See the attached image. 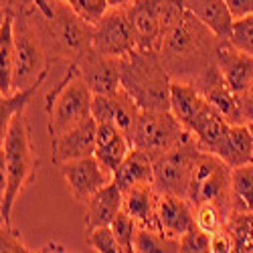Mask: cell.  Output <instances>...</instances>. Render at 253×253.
<instances>
[{
	"mask_svg": "<svg viewBox=\"0 0 253 253\" xmlns=\"http://www.w3.org/2000/svg\"><path fill=\"white\" fill-rule=\"evenodd\" d=\"M14 14L8 6H2V25H0V93H12L14 79Z\"/></svg>",
	"mask_w": 253,
	"mask_h": 253,
	"instance_id": "cell-24",
	"label": "cell"
},
{
	"mask_svg": "<svg viewBox=\"0 0 253 253\" xmlns=\"http://www.w3.org/2000/svg\"><path fill=\"white\" fill-rule=\"evenodd\" d=\"M41 85H43V81H37L25 89H14L12 93L0 97V136L6 134L14 116L25 114V110L29 108V103L33 101V97Z\"/></svg>",
	"mask_w": 253,
	"mask_h": 253,
	"instance_id": "cell-27",
	"label": "cell"
},
{
	"mask_svg": "<svg viewBox=\"0 0 253 253\" xmlns=\"http://www.w3.org/2000/svg\"><path fill=\"white\" fill-rule=\"evenodd\" d=\"M197 89L201 91V95L213 105V108L229 122V124H245L239 112V99L237 93L229 87V83L225 81L223 73L219 71L217 65H213L211 69H207L201 77H197L195 81Z\"/></svg>",
	"mask_w": 253,
	"mask_h": 253,
	"instance_id": "cell-14",
	"label": "cell"
},
{
	"mask_svg": "<svg viewBox=\"0 0 253 253\" xmlns=\"http://www.w3.org/2000/svg\"><path fill=\"white\" fill-rule=\"evenodd\" d=\"M122 87L142 110L170 112L172 77L154 49H134L122 57Z\"/></svg>",
	"mask_w": 253,
	"mask_h": 253,
	"instance_id": "cell-4",
	"label": "cell"
},
{
	"mask_svg": "<svg viewBox=\"0 0 253 253\" xmlns=\"http://www.w3.org/2000/svg\"><path fill=\"white\" fill-rule=\"evenodd\" d=\"M59 170L67 184L69 195L81 205H85L99 188L114 180V172H110L95 156L63 162L59 164Z\"/></svg>",
	"mask_w": 253,
	"mask_h": 253,
	"instance_id": "cell-10",
	"label": "cell"
},
{
	"mask_svg": "<svg viewBox=\"0 0 253 253\" xmlns=\"http://www.w3.org/2000/svg\"><path fill=\"white\" fill-rule=\"evenodd\" d=\"M227 217L229 211L217 203H201L199 207H195V223L199 229L207 231L209 235L221 231L227 223Z\"/></svg>",
	"mask_w": 253,
	"mask_h": 253,
	"instance_id": "cell-30",
	"label": "cell"
},
{
	"mask_svg": "<svg viewBox=\"0 0 253 253\" xmlns=\"http://www.w3.org/2000/svg\"><path fill=\"white\" fill-rule=\"evenodd\" d=\"M37 251H41V253H45V251H69L65 245H61V243H47V245H43V247H39Z\"/></svg>",
	"mask_w": 253,
	"mask_h": 253,
	"instance_id": "cell-39",
	"label": "cell"
},
{
	"mask_svg": "<svg viewBox=\"0 0 253 253\" xmlns=\"http://www.w3.org/2000/svg\"><path fill=\"white\" fill-rule=\"evenodd\" d=\"M91 47L110 57H126L138 49L134 29L124 4L110 6L108 12L93 25Z\"/></svg>",
	"mask_w": 253,
	"mask_h": 253,
	"instance_id": "cell-9",
	"label": "cell"
},
{
	"mask_svg": "<svg viewBox=\"0 0 253 253\" xmlns=\"http://www.w3.org/2000/svg\"><path fill=\"white\" fill-rule=\"evenodd\" d=\"M231 168L253 162V136L245 124H231L229 134L215 152Z\"/></svg>",
	"mask_w": 253,
	"mask_h": 253,
	"instance_id": "cell-25",
	"label": "cell"
},
{
	"mask_svg": "<svg viewBox=\"0 0 253 253\" xmlns=\"http://www.w3.org/2000/svg\"><path fill=\"white\" fill-rule=\"evenodd\" d=\"M225 229L233 237L235 253H253V213L231 211Z\"/></svg>",
	"mask_w": 253,
	"mask_h": 253,
	"instance_id": "cell-28",
	"label": "cell"
},
{
	"mask_svg": "<svg viewBox=\"0 0 253 253\" xmlns=\"http://www.w3.org/2000/svg\"><path fill=\"white\" fill-rule=\"evenodd\" d=\"M158 223L160 231L170 237L180 241V237L191 231L195 223V209L184 197H174V195H160L158 201Z\"/></svg>",
	"mask_w": 253,
	"mask_h": 253,
	"instance_id": "cell-16",
	"label": "cell"
},
{
	"mask_svg": "<svg viewBox=\"0 0 253 253\" xmlns=\"http://www.w3.org/2000/svg\"><path fill=\"white\" fill-rule=\"evenodd\" d=\"M124 6L132 23L138 49L156 51L164 33L168 0H130Z\"/></svg>",
	"mask_w": 253,
	"mask_h": 253,
	"instance_id": "cell-11",
	"label": "cell"
},
{
	"mask_svg": "<svg viewBox=\"0 0 253 253\" xmlns=\"http://www.w3.org/2000/svg\"><path fill=\"white\" fill-rule=\"evenodd\" d=\"M188 136H191V132L176 120L172 112L142 110L136 128L130 136V142L132 148H138L148 154L152 160H156Z\"/></svg>",
	"mask_w": 253,
	"mask_h": 253,
	"instance_id": "cell-7",
	"label": "cell"
},
{
	"mask_svg": "<svg viewBox=\"0 0 253 253\" xmlns=\"http://www.w3.org/2000/svg\"><path fill=\"white\" fill-rule=\"evenodd\" d=\"M110 227L114 231V235H116L120 247H122V253H134L136 251V233H138L136 221L122 209L118 213V217L112 221Z\"/></svg>",
	"mask_w": 253,
	"mask_h": 253,
	"instance_id": "cell-31",
	"label": "cell"
},
{
	"mask_svg": "<svg viewBox=\"0 0 253 253\" xmlns=\"http://www.w3.org/2000/svg\"><path fill=\"white\" fill-rule=\"evenodd\" d=\"M73 65L93 95L114 93L122 87V57H110L89 47L77 57V61H73Z\"/></svg>",
	"mask_w": 253,
	"mask_h": 253,
	"instance_id": "cell-12",
	"label": "cell"
},
{
	"mask_svg": "<svg viewBox=\"0 0 253 253\" xmlns=\"http://www.w3.org/2000/svg\"><path fill=\"white\" fill-rule=\"evenodd\" d=\"M231 251H235V243L225 227L211 235V253H231Z\"/></svg>",
	"mask_w": 253,
	"mask_h": 253,
	"instance_id": "cell-37",
	"label": "cell"
},
{
	"mask_svg": "<svg viewBox=\"0 0 253 253\" xmlns=\"http://www.w3.org/2000/svg\"><path fill=\"white\" fill-rule=\"evenodd\" d=\"M69 6L89 25H95L97 20L108 12L112 6L110 0H67Z\"/></svg>",
	"mask_w": 253,
	"mask_h": 253,
	"instance_id": "cell-34",
	"label": "cell"
},
{
	"mask_svg": "<svg viewBox=\"0 0 253 253\" xmlns=\"http://www.w3.org/2000/svg\"><path fill=\"white\" fill-rule=\"evenodd\" d=\"M39 158L33 148L31 126L25 114L12 118L0 146V217L2 223H10L12 207L16 199L37 180Z\"/></svg>",
	"mask_w": 253,
	"mask_h": 253,
	"instance_id": "cell-3",
	"label": "cell"
},
{
	"mask_svg": "<svg viewBox=\"0 0 253 253\" xmlns=\"http://www.w3.org/2000/svg\"><path fill=\"white\" fill-rule=\"evenodd\" d=\"M132 150V142L114 122H99L97 124V140H95V158L108 168L110 172H116L122 160Z\"/></svg>",
	"mask_w": 253,
	"mask_h": 253,
	"instance_id": "cell-18",
	"label": "cell"
},
{
	"mask_svg": "<svg viewBox=\"0 0 253 253\" xmlns=\"http://www.w3.org/2000/svg\"><path fill=\"white\" fill-rule=\"evenodd\" d=\"M245 126H247V130H249V132H251V136H253V120H251V122H247Z\"/></svg>",
	"mask_w": 253,
	"mask_h": 253,
	"instance_id": "cell-40",
	"label": "cell"
},
{
	"mask_svg": "<svg viewBox=\"0 0 253 253\" xmlns=\"http://www.w3.org/2000/svg\"><path fill=\"white\" fill-rule=\"evenodd\" d=\"M227 41L237 49L253 55V14L235 18L233 25H231V35Z\"/></svg>",
	"mask_w": 253,
	"mask_h": 253,
	"instance_id": "cell-32",
	"label": "cell"
},
{
	"mask_svg": "<svg viewBox=\"0 0 253 253\" xmlns=\"http://www.w3.org/2000/svg\"><path fill=\"white\" fill-rule=\"evenodd\" d=\"M207 99L201 95L197 85L193 81H184V79H172V87H170V112L176 116V120L188 128L193 124V120L199 116L203 110V105Z\"/></svg>",
	"mask_w": 253,
	"mask_h": 253,
	"instance_id": "cell-23",
	"label": "cell"
},
{
	"mask_svg": "<svg viewBox=\"0 0 253 253\" xmlns=\"http://www.w3.org/2000/svg\"><path fill=\"white\" fill-rule=\"evenodd\" d=\"M229 128H231V124L207 101L203 105V110L199 112V116L193 120V124L186 130L197 138L199 146L205 152L215 154L219 150V146L223 144L225 136L229 134Z\"/></svg>",
	"mask_w": 253,
	"mask_h": 253,
	"instance_id": "cell-20",
	"label": "cell"
},
{
	"mask_svg": "<svg viewBox=\"0 0 253 253\" xmlns=\"http://www.w3.org/2000/svg\"><path fill=\"white\" fill-rule=\"evenodd\" d=\"M221 41L195 14L184 10L178 0H168L164 33L156 51L172 79L195 81L217 65Z\"/></svg>",
	"mask_w": 253,
	"mask_h": 253,
	"instance_id": "cell-1",
	"label": "cell"
},
{
	"mask_svg": "<svg viewBox=\"0 0 253 253\" xmlns=\"http://www.w3.org/2000/svg\"><path fill=\"white\" fill-rule=\"evenodd\" d=\"M114 182L124 193L132 186L154 184V160L146 152L132 148L114 172Z\"/></svg>",
	"mask_w": 253,
	"mask_h": 253,
	"instance_id": "cell-22",
	"label": "cell"
},
{
	"mask_svg": "<svg viewBox=\"0 0 253 253\" xmlns=\"http://www.w3.org/2000/svg\"><path fill=\"white\" fill-rule=\"evenodd\" d=\"M87 245L99 253H122V247H120L110 225L95 227V229L87 231Z\"/></svg>",
	"mask_w": 253,
	"mask_h": 253,
	"instance_id": "cell-33",
	"label": "cell"
},
{
	"mask_svg": "<svg viewBox=\"0 0 253 253\" xmlns=\"http://www.w3.org/2000/svg\"><path fill=\"white\" fill-rule=\"evenodd\" d=\"M184 10L195 14L203 25H207L217 37L229 39L233 14H231L225 0H178Z\"/></svg>",
	"mask_w": 253,
	"mask_h": 253,
	"instance_id": "cell-21",
	"label": "cell"
},
{
	"mask_svg": "<svg viewBox=\"0 0 253 253\" xmlns=\"http://www.w3.org/2000/svg\"><path fill=\"white\" fill-rule=\"evenodd\" d=\"M217 67L237 95H243L253 87V55L231 45L227 39L219 45Z\"/></svg>",
	"mask_w": 253,
	"mask_h": 253,
	"instance_id": "cell-15",
	"label": "cell"
},
{
	"mask_svg": "<svg viewBox=\"0 0 253 253\" xmlns=\"http://www.w3.org/2000/svg\"><path fill=\"white\" fill-rule=\"evenodd\" d=\"M180 253H211V235L195 225L180 237Z\"/></svg>",
	"mask_w": 253,
	"mask_h": 253,
	"instance_id": "cell-35",
	"label": "cell"
},
{
	"mask_svg": "<svg viewBox=\"0 0 253 253\" xmlns=\"http://www.w3.org/2000/svg\"><path fill=\"white\" fill-rule=\"evenodd\" d=\"M136 251L138 253H180V241L166 237L162 231L138 227Z\"/></svg>",
	"mask_w": 253,
	"mask_h": 253,
	"instance_id": "cell-29",
	"label": "cell"
},
{
	"mask_svg": "<svg viewBox=\"0 0 253 253\" xmlns=\"http://www.w3.org/2000/svg\"><path fill=\"white\" fill-rule=\"evenodd\" d=\"M95 140H97V120L93 116H89L85 120H81L79 124L71 126L69 130L51 138L53 162L59 166L69 160L93 156Z\"/></svg>",
	"mask_w": 253,
	"mask_h": 253,
	"instance_id": "cell-13",
	"label": "cell"
},
{
	"mask_svg": "<svg viewBox=\"0 0 253 253\" xmlns=\"http://www.w3.org/2000/svg\"><path fill=\"white\" fill-rule=\"evenodd\" d=\"M186 201L193 209L201 203H217L231 213V166L217 154L203 150L193 166Z\"/></svg>",
	"mask_w": 253,
	"mask_h": 253,
	"instance_id": "cell-6",
	"label": "cell"
},
{
	"mask_svg": "<svg viewBox=\"0 0 253 253\" xmlns=\"http://www.w3.org/2000/svg\"><path fill=\"white\" fill-rule=\"evenodd\" d=\"M231 209L253 213V162L231 168Z\"/></svg>",
	"mask_w": 253,
	"mask_h": 253,
	"instance_id": "cell-26",
	"label": "cell"
},
{
	"mask_svg": "<svg viewBox=\"0 0 253 253\" xmlns=\"http://www.w3.org/2000/svg\"><path fill=\"white\" fill-rule=\"evenodd\" d=\"M158 201H160V193L154 188V184L132 186L124 193V211L136 221L138 227L160 231Z\"/></svg>",
	"mask_w": 253,
	"mask_h": 253,
	"instance_id": "cell-17",
	"label": "cell"
},
{
	"mask_svg": "<svg viewBox=\"0 0 253 253\" xmlns=\"http://www.w3.org/2000/svg\"><path fill=\"white\" fill-rule=\"evenodd\" d=\"M124 209V191L112 180L85 203V231L112 225Z\"/></svg>",
	"mask_w": 253,
	"mask_h": 253,
	"instance_id": "cell-19",
	"label": "cell"
},
{
	"mask_svg": "<svg viewBox=\"0 0 253 253\" xmlns=\"http://www.w3.org/2000/svg\"><path fill=\"white\" fill-rule=\"evenodd\" d=\"M93 91L79 75L73 63L67 65V71L53 89L45 97V114H47V130L49 136L55 138L61 132L69 130L71 126L79 124L91 116Z\"/></svg>",
	"mask_w": 253,
	"mask_h": 253,
	"instance_id": "cell-5",
	"label": "cell"
},
{
	"mask_svg": "<svg viewBox=\"0 0 253 253\" xmlns=\"http://www.w3.org/2000/svg\"><path fill=\"white\" fill-rule=\"evenodd\" d=\"M31 16L51 63L65 61L69 65L91 47L93 25L85 23L67 0H31Z\"/></svg>",
	"mask_w": 253,
	"mask_h": 253,
	"instance_id": "cell-2",
	"label": "cell"
},
{
	"mask_svg": "<svg viewBox=\"0 0 253 253\" xmlns=\"http://www.w3.org/2000/svg\"><path fill=\"white\" fill-rule=\"evenodd\" d=\"M0 251L2 253H29V245L23 241L20 231L12 227V223H2L0 227Z\"/></svg>",
	"mask_w": 253,
	"mask_h": 253,
	"instance_id": "cell-36",
	"label": "cell"
},
{
	"mask_svg": "<svg viewBox=\"0 0 253 253\" xmlns=\"http://www.w3.org/2000/svg\"><path fill=\"white\" fill-rule=\"evenodd\" d=\"M203 152L197 138L191 134L178 146L168 150L160 158L154 160V188L160 195L184 197L191 184V174L197 156Z\"/></svg>",
	"mask_w": 253,
	"mask_h": 253,
	"instance_id": "cell-8",
	"label": "cell"
},
{
	"mask_svg": "<svg viewBox=\"0 0 253 253\" xmlns=\"http://www.w3.org/2000/svg\"><path fill=\"white\" fill-rule=\"evenodd\" d=\"M233 18H241L247 14H253V0H225Z\"/></svg>",
	"mask_w": 253,
	"mask_h": 253,
	"instance_id": "cell-38",
	"label": "cell"
}]
</instances>
